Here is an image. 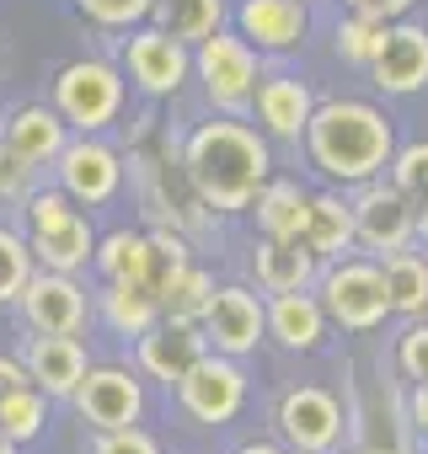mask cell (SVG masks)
Segmentation results:
<instances>
[{
	"mask_svg": "<svg viewBox=\"0 0 428 454\" xmlns=\"http://www.w3.org/2000/svg\"><path fill=\"white\" fill-rule=\"evenodd\" d=\"M28 278H33V247H28V236H17V231L0 224V305L22 300Z\"/></svg>",
	"mask_w": 428,
	"mask_h": 454,
	"instance_id": "32",
	"label": "cell"
},
{
	"mask_svg": "<svg viewBox=\"0 0 428 454\" xmlns=\"http://www.w3.org/2000/svg\"><path fill=\"white\" fill-rule=\"evenodd\" d=\"M279 433L289 438V449H305V454H332L343 443V406L316 390V385H300L279 401Z\"/></svg>",
	"mask_w": 428,
	"mask_h": 454,
	"instance_id": "13",
	"label": "cell"
},
{
	"mask_svg": "<svg viewBox=\"0 0 428 454\" xmlns=\"http://www.w3.org/2000/svg\"><path fill=\"white\" fill-rule=\"evenodd\" d=\"M305 155L321 176L359 187L391 166L396 134H391V118L369 102H316L305 123Z\"/></svg>",
	"mask_w": 428,
	"mask_h": 454,
	"instance_id": "2",
	"label": "cell"
},
{
	"mask_svg": "<svg viewBox=\"0 0 428 454\" xmlns=\"http://www.w3.org/2000/svg\"><path fill=\"white\" fill-rule=\"evenodd\" d=\"M412 427L428 433V385H412Z\"/></svg>",
	"mask_w": 428,
	"mask_h": 454,
	"instance_id": "40",
	"label": "cell"
},
{
	"mask_svg": "<svg viewBox=\"0 0 428 454\" xmlns=\"http://www.w3.org/2000/svg\"><path fill=\"white\" fill-rule=\"evenodd\" d=\"M348 12H364V17H380V22H401L417 0H343Z\"/></svg>",
	"mask_w": 428,
	"mask_h": 454,
	"instance_id": "38",
	"label": "cell"
},
{
	"mask_svg": "<svg viewBox=\"0 0 428 454\" xmlns=\"http://www.w3.org/2000/svg\"><path fill=\"white\" fill-rule=\"evenodd\" d=\"M49 427V395L28 380V385H12V390H0V438H12V443H28Z\"/></svg>",
	"mask_w": 428,
	"mask_h": 454,
	"instance_id": "30",
	"label": "cell"
},
{
	"mask_svg": "<svg viewBox=\"0 0 428 454\" xmlns=\"http://www.w3.org/2000/svg\"><path fill=\"white\" fill-rule=\"evenodd\" d=\"M12 385H28V364L22 358H0V390H12Z\"/></svg>",
	"mask_w": 428,
	"mask_h": 454,
	"instance_id": "39",
	"label": "cell"
},
{
	"mask_svg": "<svg viewBox=\"0 0 428 454\" xmlns=\"http://www.w3.org/2000/svg\"><path fill=\"white\" fill-rule=\"evenodd\" d=\"M155 300H161V316L171 321H198L214 300V278L203 268H193L187 257L182 262H166L161 278H155Z\"/></svg>",
	"mask_w": 428,
	"mask_h": 454,
	"instance_id": "25",
	"label": "cell"
},
{
	"mask_svg": "<svg viewBox=\"0 0 428 454\" xmlns=\"http://www.w3.org/2000/svg\"><path fill=\"white\" fill-rule=\"evenodd\" d=\"M75 198L59 187V192H28V247H33V262L38 268H54V273H81L91 257H97V236L81 208H70Z\"/></svg>",
	"mask_w": 428,
	"mask_h": 454,
	"instance_id": "3",
	"label": "cell"
},
{
	"mask_svg": "<svg viewBox=\"0 0 428 454\" xmlns=\"http://www.w3.org/2000/svg\"><path fill=\"white\" fill-rule=\"evenodd\" d=\"M155 27H166L182 43H203L209 33H220L226 22V0H155Z\"/></svg>",
	"mask_w": 428,
	"mask_h": 454,
	"instance_id": "29",
	"label": "cell"
},
{
	"mask_svg": "<svg viewBox=\"0 0 428 454\" xmlns=\"http://www.w3.org/2000/svg\"><path fill=\"white\" fill-rule=\"evenodd\" d=\"M380 273H385V294H391V316H428V252H385L380 257Z\"/></svg>",
	"mask_w": 428,
	"mask_h": 454,
	"instance_id": "24",
	"label": "cell"
},
{
	"mask_svg": "<svg viewBox=\"0 0 428 454\" xmlns=\"http://www.w3.org/2000/svg\"><path fill=\"white\" fill-rule=\"evenodd\" d=\"M203 353H209V337H203L198 321H171V316H161V321L139 337V369H145L150 380L171 385V390L187 380V369H193Z\"/></svg>",
	"mask_w": 428,
	"mask_h": 454,
	"instance_id": "15",
	"label": "cell"
},
{
	"mask_svg": "<svg viewBox=\"0 0 428 454\" xmlns=\"http://www.w3.org/2000/svg\"><path fill=\"white\" fill-rule=\"evenodd\" d=\"M353 241L375 257L401 252L417 241V203L396 187V182H359L353 192Z\"/></svg>",
	"mask_w": 428,
	"mask_h": 454,
	"instance_id": "7",
	"label": "cell"
},
{
	"mask_svg": "<svg viewBox=\"0 0 428 454\" xmlns=\"http://www.w3.org/2000/svg\"><path fill=\"white\" fill-rule=\"evenodd\" d=\"M289 454H305V449H289Z\"/></svg>",
	"mask_w": 428,
	"mask_h": 454,
	"instance_id": "45",
	"label": "cell"
},
{
	"mask_svg": "<svg viewBox=\"0 0 428 454\" xmlns=\"http://www.w3.org/2000/svg\"><path fill=\"white\" fill-rule=\"evenodd\" d=\"M268 337L279 348H289V353L321 348V337H327V305H321V294H305V289L273 294L268 300Z\"/></svg>",
	"mask_w": 428,
	"mask_h": 454,
	"instance_id": "20",
	"label": "cell"
},
{
	"mask_svg": "<svg viewBox=\"0 0 428 454\" xmlns=\"http://www.w3.org/2000/svg\"><path fill=\"white\" fill-rule=\"evenodd\" d=\"M177 401H182V411H187L193 422L220 427V422H231V417L247 406V374L236 369V358H226V353L209 348V353L187 369V380L177 385Z\"/></svg>",
	"mask_w": 428,
	"mask_h": 454,
	"instance_id": "8",
	"label": "cell"
},
{
	"mask_svg": "<svg viewBox=\"0 0 428 454\" xmlns=\"http://www.w3.org/2000/svg\"><path fill=\"white\" fill-rule=\"evenodd\" d=\"M97 273L107 284H155L161 278V252H155V236H139V231H113L97 241Z\"/></svg>",
	"mask_w": 428,
	"mask_h": 454,
	"instance_id": "21",
	"label": "cell"
},
{
	"mask_svg": "<svg viewBox=\"0 0 428 454\" xmlns=\"http://www.w3.org/2000/svg\"><path fill=\"white\" fill-rule=\"evenodd\" d=\"M316 262L321 257L305 241H273V236H263L258 257H252V273H258V289L289 294V289H311L316 284Z\"/></svg>",
	"mask_w": 428,
	"mask_h": 454,
	"instance_id": "22",
	"label": "cell"
},
{
	"mask_svg": "<svg viewBox=\"0 0 428 454\" xmlns=\"http://www.w3.org/2000/svg\"><path fill=\"white\" fill-rule=\"evenodd\" d=\"M391 182L423 208L428 203V139H417V145H401L396 155H391Z\"/></svg>",
	"mask_w": 428,
	"mask_h": 454,
	"instance_id": "33",
	"label": "cell"
},
{
	"mask_svg": "<svg viewBox=\"0 0 428 454\" xmlns=\"http://www.w3.org/2000/svg\"><path fill=\"white\" fill-rule=\"evenodd\" d=\"M182 166H187V182L193 192L220 208V214H242L258 203V192L268 187V139L236 118H214V123H198L187 134V150H182Z\"/></svg>",
	"mask_w": 428,
	"mask_h": 454,
	"instance_id": "1",
	"label": "cell"
},
{
	"mask_svg": "<svg viewBox=\"0 0 428 454\" xmlns=\"http://www.w3.org/2000/svg\"><path fill=\"white\" fill-rule=\"evenodd\" d=\"M236 27L252 49H268V54H284V49H300L305 43V0H242L236 6Z\"/></svg>",
	"mask_w": 428,
	"mask_h": 454,
	"instance_id": "17",
	"label": "cell"
},
{
	"mask_svg": "<svg viewBox=\"0 0 428 454\" xmlns=\"http://www.w3.org/2000/svg\"><path fill=\"white\" fill-rule=\"evenodd\" d=\"M22 364L44 395H75V385L86 380V348L75 337H59V332H38L22 353Z\"/></svg>",
	"mask_w": 428,
	"mask_h": 454,
	"instance_id": "19",
	"label": "cell"
},
{
	"mask_svg": "<svg viewBox=\"0 0 428 454\" xmlns=\"http://www.w3.org/2000/svg\"><path fill=\"white\" fill-rule=\"evenodd\" d=\"M22 321L33 332H59V337H75L86 326V289L75 284V273H33L28 289H22Z\"/></svg>",
	"mask_w": 428,
	"mask_h": 454,
	"instance_id": "12",
	"label": "cell"
},
{
	"mask_svg": "<svg viewBox=\"0 0 428 454\" xmlns=\"http://www.w3.org/2000/svg\"><path fill=\"white\" fill-rule=\"evenodd\" d=\"M417 241H423V252H428V203L417 208Z\"/></svg>",
	"mask_w": 428,
	"mask_h": 454,
	"instance_id": "42",
	"label": "cell"
},
{
	"mask_svg": "<svg viewBox=\"0 0 428 454\" xmlns=\"http://www.w3.org/2000/svg\"><path fill=\"white\" fill-rule=\"evenodd\" d=\"M321 305H327V321H337L343 332H375L391 316V294H385L380 262L337 257L321 273Z\"/></svg>",
	"mask_w": 428,
	"mask_h": 454,
	"instance_id": "4",
	"label": "cell"
},
{
	"mask_svg": "<svg viewBox=\"0 0 428 454\" xmlns=\"http://www.w3.org/2000/svg\"><path fill=\"white\" fill-rule=\"evenodd\" d=\"M65 129H70V123L59 118V107H17L0 139H6L22 160H33V166H54V160H59V150L70 145V134H65Z\"/></svg>",
	"mask_w": 428,
	"mask_h": 454,
	"instance_id": "23",
	"label": "cell"
},
{
	"mask_svg": "<svg viewBox=\"0 0 428 454\" xmlns=\"http://www.w3.org/2000/svg\"><path fill=\"white\" fill-rule=\"evenodd\" d=\"M193 70L203 81V97L220 107V113H236L252 102L258 91V49L242 38V33H209L193 54Z\"/></svg>",
	"mask_w": 428,
	"mask_h": 454,
	"instance_id": "6",
	"label": "cell"
},
{
	"mask_svg": "<svg viewBox=\"0 0 428 454\" xmlns=\"http://www.w3.org/2000/svg\"><path fill=\"white\" fill-rule=\"evenodd\" d=\"M59 171V187L75 198V203H107L118 187H123V166H118V150L97 145V139H70L54 160Z\"/></svg>",
	"mask_w": 428,
	"mask_h": 454,
	"instance_id": "16",
	"label": "cell"
},
{
	"mask_svg": "<svg viewBox=\"0 0 428 454\" xmlns=\"http://www.w3.org/2000/svg\"><path fill=\"white\" fill-rule=\"evenodd\" d=\"M123 70L139 91L150 97H177L182 81L193 75V54L182 38H171L166 27H139L123 38Z\"/></svg>",
	"mask_w": 428,
	"mask_h": 454,
	"instance_id": "10",
	"label": "cell"
},
{
	"mask_svg": "<svg viewBox=\"0 0 428 454\" xmlns=\"http://www.w3.org/2000/svg\"><path fill=\"white\" fill-rule=\"evenodd\" d=\"M91 454H161V443L150 433H139V427H107Z\"/></svg>",
	"mask_w": 428,
	"mask_h": 454,
	"instance_id": "37",
	"label": "cell"
},
{
	"mask_svg": "<svg viewBox=\"0 0 428 454\" xmlns=\"http://www.w3.org/2000/svg\"><path fill=\"white\" fill-rule=\"evenodd\" d=\"M236 454H289V449H279V443H247V449H236Z\"/></svg>",
	"mask_w": 428,
	"mask_h": 454,
	"instance_id": "41",
	"label": "cell"
},
{
	"mask_svg": "<svg viewBox=\"0 0 428 454\" xmlns=\"http://www.w3.org/2000/svg\"><path fill=\"white\" fill-rule=\"evenodd\" d=\"M396 364L412 385H428V316H417L401 337H396Z\"/></svg>",
	"mask_w": 428,
	"mask_h": 454,
	"instance_id": "35",
	"label": "cell"
},
{
	"mask_svg": "<svg viewBox=\"0 0 428 454\" xmlns=\"http://www.w3.org/2000/svg\"><path fill=\"white\" fill-rule=\"evenodd\" d=\"M252 113H258L263 134H273V139H305L316 97H311V86L300 75H268L252 91Z\"/></svg>",
	"mask_w": 428,
	"mask_h": 454,
	"instance_id": "18",
	"label": "cell"
},
{
	"mask_svg": "<svg viewBox=\"0 0 428 454\" xmlns=\"http://www.w3.org/2000/svg\"><path fill=\"white\" fill-rule=\"evenodd\" d=\"M54 107H59V118L70 129L97 134L123 107V75L107 59H75V65H65L54 75Z\"/></svg>",
	"mask_w": 428,
	"mask_h": 454,
	"instance_id": "5",
	"label": "cell"
},
{
	"mask_svg": "<svg viewBox=\"0 0 428 454\" xmlns=\"http://www.w3.org/2000/svg\"><path fill=\"white\" fill-rule=\"evenodd\" d=\"M385 27H391V22H380V17L348 12V17L337 22V59H343V65H359V70H369V59L380 54V38H385Z\"/></svg>",
	"mask_w": 428,
	"mask_h": 454,
	"instance_id": "31",
	"label": "cell"
},
{
	"mask_svg": "<svg viewBox=\"0 0 428 454\" xmlns=\"http://www.w3.org/2000/svg\"><path fill=\"white\" fill-rule=\"evenodd\" d=\"M75 12L97 27H139L155 12V0H75Z\"/></svg>",
	"mask_w": 428,
	"mask_h": 454,
	"instance_id": "34",
	"label": "cell"
},
{
	"mask_svg": "<svg viewBox=\"0 0 428 454\" xmlns=\"http://www.w3.org/2000/svg\"><path fill=\"white\" fill-rule=\"evenodd\" d=\"M198 326H203V337H209V348L214 353H226V358H247V353H258V342L268 337V305L252 294V289H214V300H209V310L198 316Z\"/></svg>",
	"mask_w": 428,
	"mask_h": 454,
	"instance_id": "9",
	"label": "cell"
},
{
	"mask_svg": "<svg viewBox=\"0 0 428 454\" xmlns=\"http://www.w3.org/2000/svg\"><path fill=\"white\" fill-rule=\"evenodd\" d=\"M0 454H17V443H12V438H0Z\"/></svg>",
	"mask_w": 428,
	"mask_h": 454,
	"instance_id": "44",
	"label": "cell"
},
{
	"mask_svg": "<svg viewBox=\"0 0 428 454\" xmlns=\"http://www.w3.org/2000/svg\"><path fill=\"white\" fill-rule=\"evenodd\" d=\"M311 219V192L300 182H268L258 192V231L273 241H300Z\"/></svg>",
	"mask_w": 428,
	"mask_h": 454,
	"instance_id": "27",
	"label": "cell"
},
{
	"mask_svg": "<svg viewBox=\"0 0 428 454\" xmlns=\"http://www.w3.org/2000/svg\"><path fill=\"white\" fill-rule=\"evenodd\" d=\"M70 401H75V411H81L97 433H107V427H134L139 411H145V385H139L129 369L102 364V369H86V380L75 385Z\"/></svg>",
	"mask_w": 428,
	"mask_h": 454,
	"instance_id": "11",
	"label": "cell"
},
{
	"mask_svg": "<svg viewBox=\"0 0 428 454\" xmlns=\"http://www.w3.org/2000/svg\"><path fill=\"white\" fill-rule=\"evenodd\" d=\"M33 160H22L6 139H0V203H28V192H33Z\"/></svg>",
	"mask_w": 428,
	"mask_h": 454,
	"instance_id": "36",
	"label": "cell"
},
{
	"mask_svg": "<svg viewBox=\"0 0 428 454\" xmlns=\"http://www.w3.org/2000/svg\"><path fill=\"white\" fill-rule=\"evenodd\" d=\"M102 305V321L118 332V337H145L155 321H161V300H155V284H107L97 294Z\"/></svg>",
	"mask_w": 428,
	"mask_h": 454,
	"instance_id": "26",
	"label": "cell"
},
{
	"mask_svg": "<svg viewBox=\"0 0 428 454\" xmlns=\"http://www.w3.org/2000/svg\"><path fill=\"white\" fill-rule=\"evenodd\" d=\"M300 241L316 257H343L353 247V203H343L337 192H311V219Z\"/></svg>",
	"mask_w": 428,
	"mask_h": 454,
	"instance_id": "28",
	"label": "cell"
},
{
	"mask_svg": "<svg viewBox=\"0 0 428 454\" xmlns=\"http://www.w3.org/2000/svg\"><path fill=\"white\" fill-rule=\"evenodd\" d=\"M369 81L385 97H412L428 86V27L417 22H391L380 38V54L369 59Z\"/></svg>",
	"mask_w": 428,
	"mask_h": 454,
	"instance_id": "14",
	"label": "cell"
},
{
	"mask_svg": "<svg viewBox=\"0 0 428 454\" xmlns=\"http://www.w3.org/2000/svg\"><path fill=\"white\" fill-rule=\"evenodd\" d=\"M348 454H401V449H385V443H364V449H348Z\"/></svg>",
	"mask_w": 428,
	"mask_h": 454,
	"instance_id": "43",
	"label": "cell"
}]
</instances>
